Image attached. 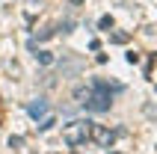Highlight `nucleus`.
<instances>
[{
  "mask_svg": "<svg viewBox=\"0 0 157 154\" xmlns=\"http://www.w3.org/2000/svg\"><path fill=\"white\" fill-rule=\"evenodd\" d=\"M89 125H92V121H86V119H74V121H68V125L62 128V142H65L68 148L86 145V139H89Z\"/></svg>",
  "mask_w": 157,
  "mask_h": 154,
  "instance_id": "f257e3e1",
  "label": "nucleus"
},
{
  "mask_svg": "<svg viewBox=\"0 0 157 154\" xmlns=\"http://www.w3.org/2000/svg\"><path fill=\"white\" fill-rule=\"evenodd\" d=\"M110 104H113V98H110V83L95 80V83H92V98H89L86 110H92V113H107V110H110Z\"/></svg>",
  "mask_w": 157,
  "mask_h": 154,
  "instance_id": "f03ea898",
  "label": "nucleus"
},
{
  "mask_svg": "<svg viewBox=\"0 0 157 154\" xmlns=\"http://www.w3.org/2000/svg\"><path fill=\"white\" fill-rule=\"evenodd\" d=\"M89 139H92L95 145H101V148H110L113 139H116V133L107 128V125H95V121H92V125H89Z\"/></svg>",
  "mask_w": 157,
  "mask_h": 154,
  "instance_id": "7ed1b4c3",
  "label": "nucleus"
},
{
  "mask_svg": "<svg viewBox=\"0 0 157 154\" xmlns=\"http://www.w3.org/2000/svg\"><path fill=\"white\" fill-rule=\"evenodd\" d=\"M48 110H51L48 98H36V101H30V104H27V113H30L36 121H42L44 116H48Z\"/></svg>",
  "mask_w": 157,
  "mask_h": 154,
  "instance_id": "20e7f679",
  "label": "nucleus"
},
{
  "mask_svg": "<svg viewBox=\"0 0 157 154\" xmlns=\"http://www.w3.org/2000/svg\"><path fill=\"white\" fill-rule=\"evenodd\" d=\"M89 98H92V86H77V89H74V101H77V104L86 107Z\"/></svg>",
  "mask_w": 157,
  "mask_h": 154,
  "instance_id": "39448f33",
  "label": "nucleus"
},
{
  "mask_svg": "<svg viewBox=\"0 0 157 154\" xmlns=\"http://www.w3.org/2000/svg\"><path fill=\"white\" fill-rule=\"evenodd\" d=\"M36 60L42 62V65H51V62H53V53L51 51H39V53H36Z\"/></svg>",
  "mask_w": 157,
  "mask_h": 154,
  "instance_id": "423d86ee",
  "label": "nucleus"
},
{
  "mask_svg": "<svg viewBox=\"0 0 157 154\" xmlns=\"http://www.w3.org/2000/svg\"><path fill=\"white\" fill-rule=\"evenodd\" d=\"M98 27H101V30H113V18H110V15H104L101 21H98Z\"/></svg>",
  "mask_w": 157,
  "mask_h": 154,
  "instance_id": "0eeeda50",
  "label": "nucleus"
},
{
  "mask_svg": "<svg viewBox=\"0 0 157 154\" xmlns=\"http://www.w3.org/2000/svg\"><path fill=\"white\" fill-rule=\"evenodd\" d=\"M9 145H12V148H18V151H21V148H24V137H12V139H9Z\"/></svg>",
  "mask_w": 157,
  "mask_h": 154,
  "instance_id": "6e6552de",
  "label": "nucleus"
},
{
  "mask_svg": "<svg viewBox=\"0 0 157 154\" xmlns=\"http://www.w3.org/2000/svg\"><path fill=\"white\" fill-rule=\"evenodd\" d=\"M51 125H53V116H48V119H42V121H39V130H48Z\"/></svg>",
  "mask_w": 157,
  "mask_h": 154,
  "instance_id": "1a4fd4ad",
  "label": "nucleus"
},
{
  "mask_svg": "<svg viewBox=\"0 0 157 154\" xmlns=\"http://www.w3.org/2000/svg\"><path fill=\"white\" fill-rule=\"evenodd\" d=\"M113 42L116 44H124V42H128V36H124V33H113Z\"/></svg>",
  "mask_w": 157,
  "mask_h": 154,
  "instance_id": "9d476101",
  "label": "nucleus"
},
{
  "mask_svg": "<svg viewBox=\"0 0 157 154\" xmlns=\"http://www.w3.org/2000/svg\"><path fill=\"white\" fill-rule=\"evenodd\" d=\"M27 6H42V0H27Z\"/></svg>",
  "mask_w": 157,
  "mask_h": 154,
  "instance_id": "9b49d317",
  "label": "nucleus"
},
{
  "mask_svg": "<svg viewBox=\"0 0 157 154\" xmlns=\"http://www.w3.org/2000/svg\"><path fill=\"white\" fill-rule=\"evenodd\" d=\"M68 3H74V6H80V3H86V0H68Z\"/></svg>",
  "mask_w": 157,
  "mask_h": 154,
  "instance_id": "f8f14e48",
  "label": "nucleus"
}]
</instances>
